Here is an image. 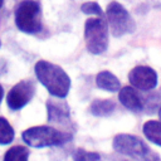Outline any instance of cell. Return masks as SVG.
<instances>
[{
    "label": "cell",
    "mask_w": 161,
    "mask_h": 161,
    "mask_svg": "<svg viewBox=\"0 0 161 161\" xmlns=\"http://www.w3.org/2000/svg\"><path fill=\"white\" fill-rule=\"evenodd\" d=\"M23 141L36 148L63 145L72 140V133L59 131L50 126H34L25 130L21 135Z\"/></svg>",
    "instance_id": "cell-2"
},
{
    "label": "cell",
    "mask_w": 161,
    "mask_h": 161,
    "mask_svg": "<svg viewBox=\"0 0 161 161\" xmlns=\"http://www.w3.org/2000/svg\"><path fill=\"white\" fill-rule=\"evenodd\" d=\"M118 99L130 111L140 112L143 109V102L133 87L127 86V87L121 88V91L118 93Z\"/></svg>",
    "instance_id": "cell-10"
},
{
    "label": "cell",
    "mask_w": 161,
    "mask_h": 161,
    "mask_svg": "<svg viewBox=\"0 0 161 161\" xmlns=\"http://www.w3.org/2000/svg\"><path fill=\"white\" fill-rule=\"evenodd\" d=\"M130 83L141 91H151L157 86V73L147 65H137L128 74Z\"/></svg>",
    "instance_id": "cell-8"
},
{
    "label": "cell",
    "mask_w": 161,
    "mask_h": 161,
    "mask_svg": "<svg viewBox=\"0 0 161 161\" xmlns=\"http://www.w3.org/2000/svg\"><path fill=\"white\" fill-rule=\"evenodd\" d=\"M34 70L38 80L52 96L58 98H64L68 96L70 89V78L59 65L47 60H39L35 64Z\"/></svg>",
    "instance_id": "cell-1"
},
{
    "label": "cell",
    "mask_w": 161,
    "mask_h": 161,
    "mask_svg": "<svg viewBox=\"0 0 161 161\" xmlns=\"http://www.w3.org/2000/svg\"><path fill=\"white\" fill-rule=\"evenodd\" d=\"M116 103L111 99H94L89 106V112L97 117H107L113 113Z\"/></svg>",
    "instance_id": "cell-12"
},
{
    "label": "cell",
    "mask_w": 161,
    "mask_h": 161,
    "mask_svg": "<svg viewBox=\"0 0 161 161\" xmlns=\"http://www.w3.org/2000/svg\"><path fill=\"white\" fill-rule=\"evenodd\" d=\"M6 73V62L4 59H0V75Z\"/></svg>",
    "instance_id": "cell-18"
},
{
    "label": "cell",
    "mask_w": 161,
    "mask_h": 161,
    "mask_svg": "<svg viewBox=\"0 0 161 161\" xmlns=\"http://www.w3.org/2000/svg\"><path fill=\"white\" fill-rule=\"evenodd\" d=\"M84 40L87 50L92 54H102L108 47V26L102 18L88 19L84 24Z\"/></svg>",
    "instance_id": "cell-4"
},
{
    "label": "cell",
    "mask_w": 161,
    "mask_h": 161,
    "mask_svg": "<svg viewBox=\"0 0 161 161\" xmlns=\"http://www.w3.org/2000/svg\"><path fill=\"white\" fill-rule=\"evenodd\" d=\"M14 140V128L6 121V118L0 117V145H8Z\"/></svg>",
    "instance_id": "cell-15"
},
{
    "label": "cell",
    "mask_w": 161,
    "mask_h": 161,
    "mask_svg": "<svg viewBox=\"0 0 161 161\" xmlns=\"http://www.w3.org/2000/svg\"><path fill=\"white\" fill-rule=\"evenodd\" d=\"M48 109V121L52 123H62L67 125L70 122L69 118V108L67 103L64 102H55V101H48L47 103Z\"/></svg>",
    "instance_id": "cell-9"
},
{
    "label": "cell",
    "mask_w": 161,
    "mask_h": 161,
    "mask_svg": "<svg viewBox=\"0 0 161 161\" xmlns=\"http://www.w3.org/2000/svg\"><path fill=\"white\" fill-rule=\"evenodd\" d=\"M80 10L84 14H88V15H98V16H102V9H101V6L97 3H94V1H88V3L82 4Z\"/></svg>",
    "instance_id": "cell-17"
},
{
    "label": "cell",
    "mask_w": 161,
    "mask_h": 161,
    "mask_svg": "<svg viewBox=\"0 0 161 161\" xmlns=\"http://www.w3.org/2000/svg\"><path fill=\"white\" fill-rule=\"evenodd\" d=\"M158 117H160V119H161V106H160V108H158Z\"/></svg>",
    "instance_id": "cell-20"
},
{
    "label": "cell",
    "mask_w": 161,
    "mask_h": 161,
    "mask_svg": "<svg viewBox=\"0 0 161 161\" xmlns=\"http://www.w3.org/2000/svg\"><path fill=\"white\" fill-rule=\"evenodd\" d=\"M73 158L77 161H97L101 158V156L97 152H89L83 148H78L73 152Z\"/></svg>",
    "instance_id": "cell-16"
},
{
    "label": "cell",
    "mask_w": 161,
    "mask_h": 161,
    "mask_svg": "<svg viewBox=\"0 0 161 161\" xmlns=\"http://www.w3.org/2000/svg\"><path fill=\"white\" fill-rule=\"evenodd\" d=\"M3 3H4V0H0V9H1V6H3Z\"/></svg>",
    "instance_id": "cell-21"
},
{
    "label": "cell",
    "mask_w": 161,
    "mask_h": 161,
    "mask_svg": "<svg viewBox=\"0 0 161 161\" xmlns=\"http://www.w3.org/2000/svg\"><path fill=\"white\" fill-rule=\"evenodd\" d=\"M106 15L108 20V25L113 36H122L125 34L133 33L136 29V24L131 18L130 13L125 9L119 3L112 1L108 4L106 9Z\"/></svg>",
    "instance_id": "cell-6"
},
{
    "label": "cell",
    "mask_w": 161,
    "mask_h": 161,
    "mask_svg": "<svg viewBox=\"0 0 161 161\" xmlns=\"http://www.w3.org/2000/svg\"><path fill=\"white\" fill-rule=\"evenodd\" d=\"M143 135L148 141L152 143H156L157 146H161V121H147L142 126Z\"/></svg>",
    "instance_id": "cell-13"
},
{
    "label": "cell",
    "mask_w": 161,
    "mask_h": 161,
    "mask_svg": "<svg viewBox=\"0 0 161 161\" xmlns=\"http://www.w3.org/2000/svg\"><path fill=\"white\" fill-rule=\"evenodd\" d=\"M113 150L121 155H126L133 158H157L156 155H152L148 146L137 136L119 133L113 138Z\"/></svg>",
    "instance_id": "cell-5"
},
{
    "label": "cell",
    "mask_w": 161,
    "mask_h": 161,
    "mask_svg": "<svg viewBox=\"0 0 161 161\" xmlns=\"http://www.w3.org/2000/svg\"><path fill=\"white\" fill-rule=\"evenodd\" d=\"M96 83L101 89H104L108 92H116V91H119L121 88V83L118 78L108 70L99 72L96 77Z\"/></svg>",
    "instance_id": "cell-11"
},
{
    "label": "cell",
    "mask_w": 161,
    "mask_h": 161,
    "mask_svg": "<svg viewBox=\"0 0 161 161\" xmlns=\"http://www.w3.org/2000/svg\"><path fill=\"white\" fill-rule=\"evenodd\" d=\"M15 24L26 34H35L42 30V8L36 0H23L15 9Z\"/></svg>",
    "instance_id": "cell-3"
},
{
    "label": "cell",
    "mask_w": 161,
    "mask_h": 161,
    "mask_svg": "<svg viewBox=\"0 0 161 161\" xmlns=\"http://www.w3.org/2000/svg\"><path fill=\"white\" fill-rule=\"evenodd\" d=\"M29 157V151L24 146H14L9 148L4 156L5 161H26Z\"/></svg>",
    "instance_id": "cell-14"
},
{
    "label": "cell",
    "mask_w": 161,
    "mask_h": 161,
    "mask_svg": "<svg viewBox=\"0 0 161 161\" xmlns=\"http://www.w3.org/2000/svg\"><path fill=\"white\" fill-rule=\"evenodd\" d=\"M35 93V83L31 79H24L16 83L8 93L6 102L10 109L18 111L30 102Z\"/></svg>",
    "instance_id": "cell-7"
},
{
    "label": "cell",
    "mask_w": 161,
    "mask_h": 161,
    "mask_svg": "<svg viewBox=\"0 0 161 161\" xmlns=\"http://www.w3.org/2000/svg\"><path fill=\"white\" fill-rule=\"evenodd\" d=\"M3 96H4V91H3V87L0 86V102H1V99H3Z\"/></svg>",
    "instance_id": "cell-19"
},
{
    "label": "cell",
    "mask_w": 161,
    "mask_h": 161,
    "mask_svg": "<svg viewBox=\"0 0 161 161\" xmlns=\"http://www.w3.org/2000/svg\"><path fill=\"white\" fill-rule=\"evenodd\" d=\"M0 47H1V40H0Z\"/></svg>",
    "instance_id": "cell-22"
}]
</instances>
